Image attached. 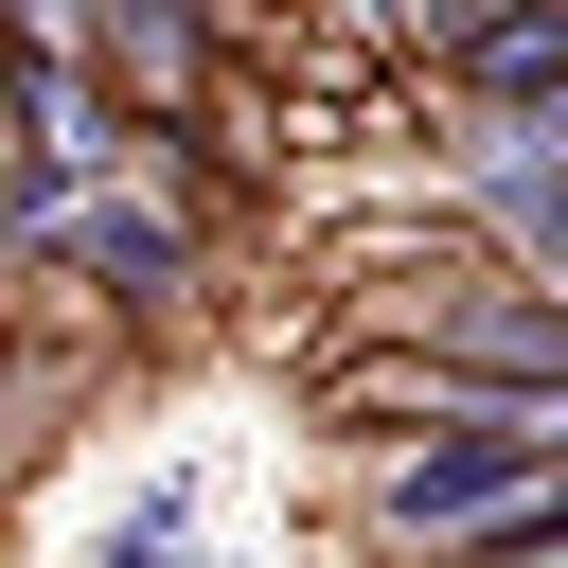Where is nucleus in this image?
Returning a JSON list of instances; mask_svg holds the SVG:
<instances>
[{"instance_id":"obj_1","label":"nucleus","mask_w":568,"mask_h":568,"mask_svg":"<svg viewBox=\"0 0 568 568\" xmlns=\"http://www.w3.org/2000/svg\"><path fill=\"white\" fill-rule=\"evenodd\" d=\"M18 266H53V284H89V302H124V320H160L178 284H195V195H178V124H142L106 178H18Z\"/></svg>"},{"instance_id":"obj_3","label":"nucleus","mask_w":568,"mask_h":568,"mask_svg":"<svg viewBox=\"0 0 568 568\" xmlns=\"http://www.w3.org/2000/svg\"><path fill=\"white\" fill-rule=\"evenodd\" d=\"M426 53L497 124H568V0H426Z\"/></svg>"},{"instance_id":"obj_4","label":"nucleus","mask_w":568,"mask_h":568,"mask_svg":"<svg viewBox=\"0 0 568 568\" xmlns=\"http://www.w3.org/2000/svg\"><path fill=\"white\" fill-rule=\"evenodd\" d=\"M515 568H568V497H550V515H532V550H515Z\"/></svg>"},{"instance_id":"obj_2","label":"nucleus","mask_w":568,"mask_h":568,"mask_svg":"<svg viewBox=\"0 0 568 568\" xmlns=\"http://www.w3.org/2000/svg\"><path fill=\"white\" fill-rule=\"evenodd\" d=\"M550 497H568V444H532V426H462V444H390L373 462V532L408 568H515Z\"/></svg>"}]
</instances>
